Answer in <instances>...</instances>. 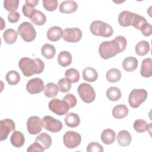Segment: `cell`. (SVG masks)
<instances>
[{
  "label": "cell",
  "mask_w": 152,
  "mask_h": 152,
  "mask_svg": "<svg viewBox=\"0 0 152 152\" xmlns=\"http://www.w3.org/2000/svg\"><path fill=\"white\" fill-rule=\"evenodd\" d=\"M15 125L14 122L11 119H5L0 122V140H6L10 132L15 130Z\"/></svg>",
  "instance_id": "7c38bea8"
},
{
  "label": "cell",
  "mask_w": 152,
  "mask_h": 152,
  "mask_svg": "<svg viewBox=\"0 0 152 152\" xmlns=\"http://www.w3.org/2000/svg\"><path fill=\"white\" fill-rule=\"evenodd\" d=\"M39 0H31V1L26 0L25 1V3H27L34 8L37 5V4L39 3Z\"/></svg>",
  "instance_id": "7dc6e473"
},
{
  "label": "cell",
  "mask_w": 152,
  "mask_h": 152,
  "mask_svg": "<svg viewBox=\"0 0 152 152\" xmlns=\"http://www.w3.org/2000/svg\"><path fill=\"white\" fill-rule=\"evenodd\" d=\"M65 123L68 127L75 128L79 125L80 123V118L77 114L71 112L66 115L65 118Z\"/></svg>",
  "instance_id": "d4e9b609"
},
{
  "label": "cell",
  "mask_w": 152,
  "mask_h": 152,
  "mask_svg": "<svg viewBox=\"0 0 152 152\" xmlns=\"http://www.w3.org/2000/svg\"><path fill=\"white\" fill-rule=\"evenodd\" d=\"M17 32L14 29L9 28L6 30L3 33V38L5 42L8 45L15 43L17 39Z\"/></svg>",
  "instance_id": "f546056e"
},
{
  "label": "cell",
  "mask_w": 152,
  "mask_h": 152,
  "mask_svg": "<svg viewBox=\"0 0 152 152\" xmlns=\"http://www.w3.org/2000/svg\"><path fill=\"white\" fill-rule=\"evenodd\" d=\"M116 138L115 132L111 129H106L103 131L101 134L102 141L107 145L112 144Z\"/></svg>",
  "instance_id": "cb8c5ba5"
},
{
  "label": "cell",
  "mask_w": 152,
  "mask_h": 152,
  "mask_svg": "<svg viewBox=\"0 0 152 152\" xmlns=\"http://www.w3.org/2000/svg\"><path fill=\"white\" fill-rule=\"evenodd\" d=\"M42 120L39 116H32L27 121V131L31 135H36L42 131Z\"/></svg>",
  "instance_id": "8fae6325"
},
{
  "label": "cell",
  "mask_w": 152,
  "mask_h": 152,
  "mask_svg": "<svg viewBox=\"0 0 152 152\" xmlns=\"http://www.w3.org/2000/svg\"><path fill=\"white\" fill-rule=\"evenodd\" d=\"M129 110L125 104H118L112 109V116L116 119H122L125 118L128 114Z\"/></svg>",
  "instance_id": "44dd1931"
},
{
  "label": "cell",
  "mask_w": 152,
  "mask_h": 152,
  "mask_svg": "<svg viewBox=\"0 0 152 152\" xmlns=\"http://www.w3.org/2000/svg\"><path fill=\"white\" fill-rule=\"evenodd\" d=\"M131 140L132 138L130 133L126 130H122L118 134L117 141L121 146H128L131 144Z\"/></svg>",
  "instance_id": "d6986e66"
},
{
  "label": "cell",
  "mask_w": 152,
  "mask_h": 152,
  "mask_svg": "<svg viewBox=\"0 0 152 152\" xmlns=\"http://www.w3.org/2000/svg\"><path fill=\"white\" fill-rule=\"evenodd\" d=\"M147 23V21L144 17L136 13H134L131 23V26H132L138 30H141V28Z\"/></svg>",
  "instance_id": "e575fe53"
},
{
  "label": "cell",
  "mask_w": 152,
  "mask_h": 152,
  "mask_svg": "<svg viewBox=\"0 0 152 152\" xmlns=\"http://www.w3.org/2000/svg\"><path fill=\"white\" fill-rule=\"evenodd\" d=\"M19 5L18 0H5L4 1V7L8 11H15Z\"/></svg>",
  "instance_id": "f35d334b"
},
{
  "label": "cell",
  "mask_w": 152,
  "mask_h": 152,
  "mask_svg": "<svg viewBox=\"0 0 152 152\" xmlns=\"http://www.w3.org/2000/svg\"><path fill=\"white\" fill-rule=\"evenodd\" d=\"M82 35V31L78 28H66L63 31L62 37L66 42L77 43L81 40Z\"/></svg>",
  "instance_id": "30bf717a"
},
{
  "label": "cell",
  "mask_w": 152,
  "mask_h": 152,
  "mask_svg": "<svg viewBox=\"0 0 152 152\" xmlns=\"http://www.w3.org/2000/svg\"><path fill=\"white\" fill-rule=\"evenodd\" d=\"M90 29L93 34L103 37H110L113 33L111 26L100 20L93 21L90 24Z\"/></svg>",
  "instance_id": "3957f363"
},
{
  "label": "cell",
  "mask_w": 152,
  "mask_h": 152,
  "mask_svg": "<svg viewBox=\"0 0 152 152\" xmlns=\"http://www.w3.org/2000/svg\"><path fill=\"white\" fill-rule=\"evenodd\" d=\"M35 142L39 143L45 150H46L48 149L51 145L52 138L48 134L42 132L36 137Z\"/></svg>",
  "instance_id": "ac0fdd59"
},
{
  "label": "cell",
  "mask_w": 152,
  "mask_h": 152,
  "mask_svg": "<svg viewBox=\"0 0 152 152\" xmlns=\"http://www.w3.org/2000/svg\"><path fill=\"white\" fill-rule=\"evenodd\" d=\"M121 90L116 87H110L106 91V96L107 99L112 102L117 101L121 97Z\"/></svg>",
  "instance_id": "d6a6232c"
},
{
  "label": "cell",
  "mask_w": 152,
  "mask_h": 152,
  "mask_svg": "<svg viewBox=\"0 0 152 152\" xmlns=\"http://www.w3.org/2000/svg\"><path fill=\"white\" fill-rule=\"evenodd\" d=\"M134 13L128 11H122L118 16L119 24L122 27L131 26V23Z\"/></svg>",
  "instance_id": "e0dca14e"
},
{
  "label": "cell",
  "mask_w": 152,
  "mask_h": 152,
  "mask_svg": "<svg viewBox=\"0 0 152 152\" xmlns=\"http://www.w3.org/2000/svg\"><path fill=\"white\" fill-rule=\"evenodd\" d=\"M10 142L15 147H22L25 142L23 134L19 131H14L11 136Z\"/></svg>",
  "instance_id": "ffe728a7"
},
{
  "label": "cell",
  "mask_w": 152,
  "mask_h": 152,
  "mask_svg": "<svg viewBox=\"0 0 152 152\" xmlns=\"http://www.w3.org/2000/svg\"><path fill=\"white\" fill-rule=\"evenodd\" d=\"M17 33L23 40L27 42H30L34 40L36 36V31L32 25L29 22L26 21L22 23L18 27Z\"/></svg>",
  "instance_id": "277c9868"
},
{
  "label": "cell",
  "mask_w": 152,
  "mask_h": 152,
  "mask_svg": "<svg viewBox=\"0 0 152 152\" xmlns=\"http://www.w3.org/2000/svg\"><path fill=\"white\" fill-rule=\"evenodd\" d=\"M77 91L79 96L84 102L90 103L94 100L96 93L90 84L86 83H81L78 87Z\"/></svg>",
  "instance_id": "8992f818"
},
{
  "label": "cell",
  "mask_w": 152,
  "mask_h": 152,
  "mask_svg": "<svg viewBox=\"0 0 152 152\" xmlns=\"http://www.w3.org/2000/svg\"><path fill=\"white\" fill-rule=\"evenodd\" d=\"M87 152H103V146L96 142H90L87 147Z\"/></svg>",
  "instance_id": "60d3db41"
},
{
  "label": "cell",
  "mask_w": 152,
  "mask_h": 152,
  "mask_svg": "<svg viewBox=\"0 0 152 152\" xmlns=\"http://www.w3.org/2000/svg\"><path fill=\"white\" fill-rule=\"evenodd\" d=\"M58 5V1L56 0H43V5L44 8L49 11H55Z\"/></svg>",
  "instance_id": "ab89813d"
},
{
  "label": "cell",
  "mask_w": 152,
  "mask_h": 152,
  "mask_svg": "<svg viewBox=\"0 0 152 152\" xmlns=\"http://www.w3.org/2000/svg\"><path fill=\"white\" fill-rule=\"evenodd\" d=\"M48 106L50 110L60 116L66 114L69 110L68 103L64 100H61L59 99L51 100L49 103Z\"/></svg>",
  "instance_id": "52a82bcc"
},
{
  "label": "cell",
  "mask_w": 152,
  "mask_h": 152,
  "mask_svg": "<svg viewBox=\"0 0 152 152\" xmlns=\"http://www.w3.org/2000/svg\"><path fill=\"white\" fill-rule=\"evenodd\" d=\"M18 66L24 76L30 77L33 74L42 73L44 70L45 64L39 58L33 59L28 57H24L19 61Z\"/></svg>",
  "instance_id": "7a4b0ae2"
},
{
  "label": "cell",
  "mask_w": 152,
  "mask_h": 152,
  "mask_svg": "<svg viewBox=\"0 0 152 152\" xmlns=\"http://www.w3.org/2000/svg\"><path fill=\"white\" fill-rule=\"evenodd\" d=\"M121 72L116 68H111L107 71L106 74V79L110 83H116L121 78Z\"/></svg>",
  "instance_id": "1f68e13d"
},
{
  "label": "cell",
  "mask_w": 152,
  "mask_h": 152,
  "mask_svg": "<svg viewBox=\"0 0 152 152\" xmlns=\"http://www.w3.org/2000/svg\"><path fill=\"white\" fill-rule=\"evenodd\" d=\"M147 91L144 89H134L128 97V103L132 108H137L147 98Z\"/></svg>",
  "instance_id": "5b68a950"
},
{
  "label": "cell",
  "mask_w": 152,
  "mask_h": 152,
  "mask_svg": "<svg viewBox=\"0 0 152 152\" xmlns=\"http://www.w3.org/2000/svg\"><path fill=\"white\" fill-rule=\"evenodd\" d=\"M29 18L33 24L37 26H42L46 21V17L45 14L37 10L34 11Z\"/></svg>",
  "instance_id": "603a6c76"
},
{
  "label": "cell",
  "mask_w": 152,
  "mask_h": 152,
  "mask_svg": "<svg viewBox=\"0 0 152 152\" xmlns=\"http://www.w3.org/2000/svg\"><path fill=\"white\" fill-rule=\"evenodd\" d=\"M135 52L139 56H144L150 51V45L145 40L139 42L135 46Z\"/></svg>",
  "instance_id": "4dcf8cb0"
},
{
  "label": "cell",
  "mask_w": 152,
  "mask_h": 152,
  "mask_svg": "<svg viewBox=\"0 0 152 152\" xmlns=\"http://www.w3.org/2000/svg\"><path fill=\"white\" fill-rule=\"evenodd\" d=\"M58 62L59 64L63 67L69 65L72 62L71 54L66 50L61 51L58 55Z\"/></svg>",
  "instance_id": "4316f807"
},
{
  "label": "cell",
  "mask_w": 152,
  "mask_h": 152,
  "mask_svg": "<svg viewBox=\"0 0 152 152\" xmlns=\"http://www.w3.org/2000/svg\"><path fill=\"white\" fill-rule=\"evenodd\" d=\"M81 137L80 134L73 131H68L63 136V141L65 146L68 148L77 147L81 142Z\"/></svg>",
  "instance_id": "ba28073f"
},
{
  "label": "cell",
  "mask_w": 152,
  "mask_h": 152,
  "mask_svg": "<svg viewBox=\"0 0 152 152\" xmlns=\"http://www.w3.org/2000/svg\"><path fill=\"white\" fill-rule=\"evenodd\" d=\"M134 129L140 133L144 132L146 131L148 128V125L147 122L143 119H137L134 123Z\"/></svg>",
  "instance_id": "8d00e7d4"
},
{
  "label": "cell",
  "mask_w": 152,
  "mask_h": 152,
  "mask_svg": "<svg viewBox=\"0 0 152 152\" xmlns=\"http://www.w3.org/2000/svg\"><path fill=\"white\" fill-rule=\"evenodd\" d=\"M63 100L68 103L69 108H72L75 107L77 103L76 97L72 94H66L63 97Z\"/></svg>",
  "instance_id": "b9f144b4"
},
{
  "label": "cell",
  "mask_w": 152,
  "mask_h": 152,
  "mask_svg": "<svg viewBox=\"0 0 152 152\" xmlns=\"http://www.w3.org/2000/svg\"><path fill=\"white\" fill-rule=\"evenodd\" d=\"M65 78L70 82L75 83L80 80V73L75 68H70L66 70L65 72Z\"/></svg>",
  "instance_id": "d590c367"
},
{
  "label": "cell",
  "mask_w": 152,
  "mask_h": 152,
  "mask_svg": "<svg viewBox=\"0 0 152 152\" xmlns=\"http://www.w3.org/2000/svg\"><path fill=\"white\" fill-rule=\"evenodd\" d=\"M8 20V21L11 23H17L20 18V13L17 11H12V12H10L8 16H7Z\"/></svg>",
  "instance_id": "ee69618b"
},
{
  "label": "cell",
  "mask_w": 152,
  "mask_h": 152,
  "mask_svg": "<svg viewBox=\"0 0 152 152\" xmlns=\"http://www.w3.org/2000/svg\"><path fill=\"white\" fill-rule=\"evenodd\" d=\"M141 76L149 78L152 75V59L150 58H147L142 60L140 70Z\"/></svg>",
  "instance_id": "9a60e30c"
},
{
  "label": "cell",
  "mask_w": 152,
  "mask_h": 152,
  "mask_svg": "<svg viewBox=\"0 0 152 152\" xmlns=\"http://www.w3.org/2000/svg\"><path fill=\"white\" fill-rule=\"evenodd\" d=\"M35 10L36 9H34V7H33L30 5L25 3V4L23 5L22 8V12L26 17L30 18Z\"/></svg>",
  "instance_id": "7bdbcfd3"
},
{
  "label": "cell",
  "mask_w": 152,
  "mask_h": 152,
  "mask_svg": "<svg viewBox=\"0 0 152 152\" xmlns=\"http://www.w3.org/2000/svg\"><path fill=\"white\" fill-rule=\"evenodd\" d=\"M122 65L126 71L132 72L137 68L138 60L133 56H128L124 59Z\"/></svg>",
  "instance_id": "7402d4cb"
},
{
  "label": "cell",
  "mask_w": 152,
  "mask_h": 152,
  "mask_svg": "<svg viewBox=\"0 0 152 152\" xmlns=\"http://www.w3.org/2000/svg\"><path fill=\"white\" fill-rule=\"evenodd\" d=\"M5 78L10 85L14 86L19 83L20 80V76L18 72L12 70L7 73Z\"/></svg>",
  "instance_id": "836d02e7"
},
{
  "label": "cell",
  "mask_w": 152,
  "mask_h": 152,
  "mask_svg": "<svg viewBox=\"0 0 152 152\" xmlns=\"http://www.w3.org/2000/svg\"><path fill=\"white\" fill-rule=\"evenodd\" d=\"M59 89L58 85L53 83H48L46 84L44 89L45 95L49 98H53L57 96Z\"/></svg>",
  "instance_id": "f1b7e54d"
},
{
  "label": "cell",
  "mask_w": 152,
  "mask_h": 152,
  "mask_svg": "<svg viewBox=\"0 0 152 152\" xmlns=\"http://www.w3.org/2000/svg\"><path fill=\"white\" fill-rule=\"evenodd\" d=\"M126 45V38L124 36H119L113 40L101 43L99 48V52L103 59H107L123 52L125 49Z\"/></svg>",
  "instance_id": "6da1fadb"
},
{
  "label": "cell",
  "mask_w": 152,
  "mask_h": 152,
  "mask_svg": "<svg viewBox=\"0 0 152 152\" xmlns=\"http://www.w3.org/2000/svg\"><path fill=\"white\" fill-rule=\"evenodd\" d=\"M27 151L28 152H32V151H40L43 152L45 151V149L37 142H35L33 144H31L27 148Z\"/></svg>",
  "instance_id": "f6af8a7d"
},
{
  "label": "cell",
  "mask_w": 152,
  "mask_h": 152,
  "mask_svg": "<svg viewBox=\"0 0 152 152\" xmlns=\"http://www.w3.org/2000/svg\"><path fill=\"white\" fill-rule=\"evenodd\" d=\"M41 53L43 57L50 59L53 58L56 53V49L53 45L46 43L43 45L41 48Z\"/></svg>",
  "instance_id": "83f0119b"
},
{
  "label": "cell",
  "mask_w": 152,
  "mask_h": 152,
  "mask_svg": "<svg viewBox=\"0 0 152 152\" xmlns=\"http://www.w3.org/2000/svg\"><path fill=\"white\" fill-rule=\"evenodd\" d=\"M42 123L45 129L52 132H59L62 128V122L50 116H45L42 119Z\"/></svg>",
  "instance_id": "9c48e42d"
},
{
  "label": "cell",
  "mask_w": 152,
  "mask_h": 152,
  "mask_svg": "<svg viewBox=\"0 0 152 152\" xmlns=\"http://www.w3.org/2000/svg\"><path fill=\"white\" fill-rule=\"evenodd\" d=\"M78 8V4L74 1L68 0L62 2L59 7V10L64 14H70L74 12Z\"/></svg>",
  "instance_id": "5bb4252c"
},
{
  "label": "cell",
  "mask_w": 152,
  "mask_h": 152,
  "mask_svg": "<svg viewBox=\"0 0 152 152\" xmlns=\"http://www.w3.org/2000/svg\"><path fill=\"white\" fill-rule=\"evenodd\" d=\"M83 77L85 81L88 82H94L98 77L97 71L91 67H87L83 71Z\"/></svg>",
  "instance_id": "484cf974"
},
{
  "label": "cell",
  "mask_w": 152,
  "mask_h": 152,
  "mask_svg": "<svg viewBox=\"0 0 152 152\" xmlns=\"http://www.w3.org/2000/svg\"><path fill=\"white\" fill-rule=\"evenodd\" d=\"M141 33L145 36H150L152 33V27L150 24L147 23L140 30Z\"/></svg>",
  "instance_id": "bcb514c9"
},
{
  "label": "cell",
  "mask_w": 152,
  "mask_h": 152,
  "mask_svg": "<svg viewBox=\"0 0 152 152\" xmlns=\"http://www.w3.org/2000/svg\"><path fill=\"white\" fill-rule=\"evenodd\" d=\"M63 36V30L58 26H53L47 31V37L52 42H56L61 39Z\"/></svg>",
  "instance_id": "2e32d148"
},
{
  "label": "cell",
  "mask_w": 152,
  "mask_h": 152,
  "mask_svg": "<svg viewBox=\"0 0 152 152\" xmlns=\"http://www.w3.org/2000/svg\"><path fill=\"white\" fill-rule=\"evenodd\" d=\"M27 91L31 94L41 93L44 90V83L40 78H34L30 80L26 84Z\"/></svg>",
  "instance_id": "4fadbf2b"
},
{
  "label": "cell",
  "mask_w": 152,
  "mask_h": 152,
  "mask_svg": "<svg viewBox=\"0 0 152 152\" xmlns=\"http://www.w3.org/2000/svg\"><path fill=\"white\" fill-rule=\"evenodd\" d=\"M71 82L65 78H61L58 83L59 90L62 93L68 92L71 88Z\"/></svg>",
  "instance_id": "74e56055"
}]
</instances>
